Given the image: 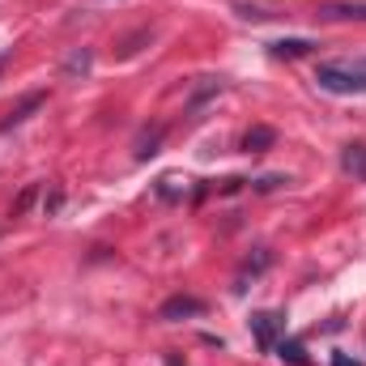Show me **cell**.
I'll return each instance as SVG.
<instances>
[{"label": "cell", "instance_id": "9c48e42d", "mask_svg": "<svg viewBox=\"0 0 366 366\" xmlns=\"http://www.w3.org/2000/svg\"><path fill=\"white\" fill-rule=\"evenodd\" d=\"M277 358L285 366H307V350L302 341H277Z\"/></svg>", "mask_w": 366, "mask_h": 366}, {"label": "cell", "instance_id": "52a82bcc", "mask_svg": "<svg viewBox=\"0 0 366 366\" xmlns=\"http://www.w3.org/2000/svg\"><path fill=\"white\" fill-rule=\"evenodd\" d=\"M341 167H345L354 179H366V145H345V154H341Z\"/></svg>", "mask_w": 366, "mask_h": 366}, {"label": "cell", "instance_id": "6da1fadb", "mask_svg": "<svg viewBox=\"0 0 366 366\" xmlns=\"http://www.w3.org/2000/svg\"><path fill=\"white\" fill-rule=\"evenodd\" d=\"M320 90L328 94H362L366 90V60H332L315 69Z\"/></svg>", "mask_w": 366, "mask_h": 366}, {"label": "cell", "instance_id": "5bb4252c", "mask_svg": "<svg viewBox=\"0 0 366 366\" xmlns=\"http://www.w3.org/2000/svg\"><path fill=\"white\" fill-rule=\"evenodd\" d=\"M217 90H222V81H217V77H204V86L192 94V107H200V102H204L209 94H217Z\"/></svg>", "mask_w": 366, "mask_h": 366}, {"label": "cell", "instance_id": "8992f818", "mask_svg": "<svg viewBox=\"0 0 366 366\" xmlns=\"http://www.w3.org/2000/svg\"><path fill=\"white\" fill-rule=\"evenodd\" d=\"M162 137H167V128L158 124V128H145L141 137H137V158L145 162V158H154L158 154V145H162Z\"/></svg>", "mask_w": 366, "mask_h": 366}, {"label": "cell", "instance_id": "8fae6325", "mask_svg": "<svg viewBox=\"0 0 366 366\" xmlns=\"http://www.w3.org/2000/svg\"><path fill=\"white\" fill-rule=\"evenodd\" d=\"M320 13L324 17H358V21H366V4H324Z\"/></svg>", "mask_w": 366, "mask_h": 366}, {"label": "cell", "instance_id": "7a4b0ae2", "mask_svg": "<svg viewBox=\"0 0 366 366\" xmlns=\"http://www.w3.org/2000/svg\"><path fill=\"white\" fill-rule=\"evenodd\" d=\"M247 328H252V337H256V345L269 354L277 350V341H281V315L277 311H256L252 320H247Z\"/></svg>", "mask_w": 366, "mask_h": 366}, {"label": "cell", "instance_id": "e0dca14e", "mask_svg": "<svg viewBox=\"0 0 366 366\" xmlns=\"http://www.w3.org/2000/svg\"><path fill=\"white\" fill-rule=\"evenodd\" d=\"M332 366H358V362H354L350 354H337V358H332Z\"/></svg>", "mask_w": 366, "mask_h": 366}, {"label": "cell", "instance_id": "2e32d148", "mask_svg": "<svg viewBox=\"0 0 366 366\" xmlns=\"http://www.w3.org/2000/svg\"><path fill=\"white\" fill-rule=\"evenodd\" d=\"M64 69H69V73H86V69H90V51H73Z\"/></svg>", "mask_w": 366, "mask_h": 366}, {"label": "cell", "instance_id": "9a60e30c", "mask_svg": "<svg viewBox=\"0 0 366 366\" xmlns=\"http://www.w3.org/2000/svg\"><path fill=\"white\" fill-rule=\"evenodd\" d=\"M285 183H290V175H264V179H256V192H277Z\"/></svg>", "mask_w": 366, "mask_h": 366}, {"label": "cell", "instance_id": "7c38bea8", "mask_svg": "<svg viewBox=\"0 0 366 366\" xmlns=\"http://www.w3.org/2000/svg\"><path fill=\"white\" fill-rule=\"evenodd\" d=\"M141 43H149V30H137L132 39H124V43L115 47V56H119V60H128V56H137V51H141Z\"/></svg>", "mask_w": 366, "mask_h": 366}, {"label": "cell", "instance_id": "277c9868", "mask_svg": "<svg viewBox=\"0 0 366 366\" xmlns=\"http://www.w3.org/2000/svg\"><path fill=\"white\" fill-rule=\"evenodd\" d=\"M273 145H277V132L269 124H256V128L243 137V149H247V154H264V149H273Z\"/></svg>", "mask_w": 366, "mask_h": 366}, {"label": "cell", "instance_id": "5b68a950", "mask_svg": "<svg viewBox=\"0 0 366 366\" xmlns=\"http://www.w3.org/2000/svg\"><path fill=\"white\" fill-rule=\"evenodd\" d=\"M311 47H315L311 39H277V43H273V56H277V60H298V56H307Z\"/></svg>", "mask_w": 366, "mask_h": 366}, {"label": "cell", "instance_id": "3957f363", "mask_svg": "<svg viewBox=\"0 0 366 366\" xmlns=\"http://www.w3.org/2000/svg\"><path fill=\"white\" fill-rule=\"evenodd\" d=\"M187 315H204V302H200V298H192V294H175V298H167V302H162V311H158V320H167V324L187 320Z\"/></svg>", "mask_w": 366, "mask_h": 366}, {"label": "cell", "instance_id": "4fadbf2b", "mask_svg": "<svg viewBox=\"0 0 366 366\" xmlns=\"http://www.w3.org/2000/svg\"><path fill=\"white\" fill-rule=\"evenodd\" d=\"M34 196H39V183H30V187H26L17 200H13V217H21V213L30 209V200H34Z\"/></svg>", "mask_w": 366, "mask_h": 366}, {"label": "cell", "instance_id": "ba28073f", "mask_svg": "<svg viewBox=\"0 0 366 366\" xmlns=\"http://www.w3.org/2000/svg\"><path fill=\"white\" fill-rule=\"evenodd\" d=\"M269 264H273V256H269V252H256V256H247V260H243V269H239V285H234V290H247V277L264 273Z\"/></svg>", "mask_w": 366, "mask_h": 366}, {"label": "cell", "instance_id": "30bf717a", "mask_svg": "<svg viewBox=\"0 0 366 366\" xmlns=\"http://www.w3.org/2000/svg\"><path fill=\"white\" fill-rule=\"evenodd\" d=\"M39 107H43V94H30V98H21V102H17V111H9V119H4V124H0V128H4V132H9V128H13V124H21V119H26V115H30V111H39Z\"/></svg>", "mask_w": 366, "mask_h": 366}]
</instances>
